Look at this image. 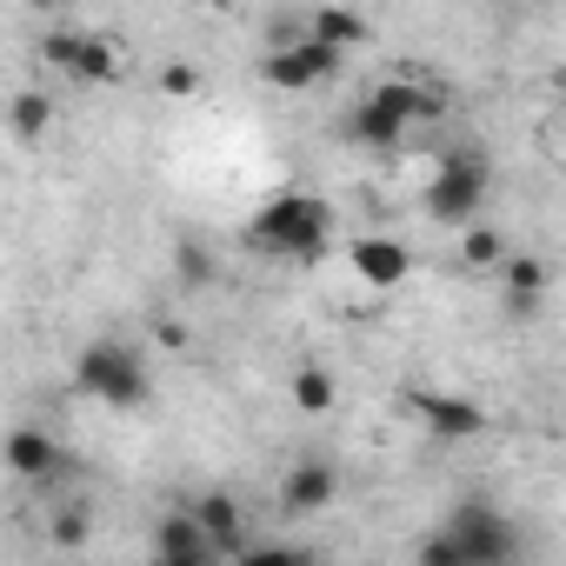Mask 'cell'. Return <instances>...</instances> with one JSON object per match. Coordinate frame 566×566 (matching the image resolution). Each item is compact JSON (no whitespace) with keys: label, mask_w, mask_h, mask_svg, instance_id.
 <instances>
[{"label":"cell","mask_w":566,"mask_h":566,"mask_svg":"<svg viewBox=\"0 0 566 566\" xmlns=\"http://www.w3.org/2000/svg\"><path fill=\"white\" fill-rule=\"evenodd\" d=\"M486 187H493L486 154H473V147L447 154V160L433 167V180H427V220H440V227H473L480 207H486Z\"/></svg>","instance_id":"4"},{"label":"cell","mask_w":566,"mask_h":566,"mask_svg":"<svg viewBox=\"0 0 566 566\" xmlns=\"http://www.w3.org/2000/svg\"><path fill=\"white\" fill-rule=\"evenodd\" d=\"M413 413H420L427 433H440V440H480V433H486V407H480V400H460V394H420Z\"/></svg>","instance_id":"10"},{"label":"cell","mask_w":566,"mask_h":566,"mask_svg":"<svg viewBox=\"0 0 566 566\" xmlns=\"http://www.w3.org/2000/svg\"><path fill=\"white\" fill-rule=\"evenodd\" d=\"M334 500H340V473H334V460H321V453L294 460V467H287V480H280V506H287L294 520L327 513Z\"/></svg>","instance_id":"7"},{"label":"cell","mask_w":566,"mask_h":566,"mask_svg":"<svg viewBox=\"0 0 566 566\" xmlns=\"http://www.w3.org/2000/svg\"><path fill=\"white\" fill-rule=\"evenodd\" d=\"M160 94H167V101H193V94H200V74H193L187 61H167V67H160Z\"/></svg>","instance_id":"21"},{"label":"cell","mask_w":566,"mask_h":566,"mask_svg":"<svg viewBox=\"0 0 566 566\" xmlns=\"http://www.w3.org/2000/svg\"><path fill=\"white\" fill-rule=\"evenodd\" d=\"M174 273H180V287H213V253L200 240H174Z\"/></svg>","instance_id":"19"},{"label":"cell","mask_w":566,"mask_h":566,"mask_svg":"<svg viewBox=\"0 0 566 566\" xmlns=\"http://www.w3.org/2000/svg\"><path fill=\"white\" fill-rule=\"evenodd\" d=\"M340 54H347V48H334V41H321V34H301V41H287V48L260 54V81L280 87V94H307V87H321V81L340 74Z\"/></svg>","instance_id":"5"},{"label":"cell","mask_w":566,"mask_h":566,"mask_svg":"<svg viewBox=\"0 0 566 566\" xmlns=\"http://www.w3.org/2000/svg\"><path fill=\"white\" fill-rule=\"evenodd\" d=\"M526 8H553V0H526Z\"/></svg>","instance_id":"27"},{"label":"cell","mask_w":566,"mask_h":566,"mask_svg":"<svg viewBox=\"0 0 566 566\" xmlns=\"http://www.w3.org/2000/svg\"><path fill=\"white\" fill-rule=\"evenodd\" d=\"M307 34H321V41H334V48H360V41H374V28L354 14V8H334V0H327V8H314V21H307Z\"/></svg>","instance_id":"15"},{"label":"cell","mask_w":566,"mask_h":566,"mask_svg":"<svg viewBox=\"0 0 566 566\" xmlns=\"http://www.w3.org/2000/svg\"><path fill=\"white\" fill-rule=\"evenodd\" d=\"M154 340H160V347H174V354H180V347H187V327H180V321H154Z\"/></svg>","instance_id":"24"},{"label":"cell","mask_w":566,"mask_h":566,"mask_svg":"<svg viewBox=\"0 0 566 566\" xmlns=\"http://www.w3.org/2000/svg\"><path fill=\"white\" fill-rule=\"evenodd\" d=\"M8 120H14V140H21V147H34V140H41V134L54 127V101H48L41 87H28V94H14Z\"/></svg>","instance_id":"16"},{"label":"cell","mask_w":566,"mask_h":566,"mask_svg":"<svg viewBox=\"0 0 566 566\" xmlns=\"http://www.w3.org/2000/svg\"><path fill=\"white\" fill-rule=\"evenodd\" d=\"M287 394H294V407H301V413H314V420H321V413H334V400H340V387H334V374H327V367H301Z\"/></svg>","instance_id":"17"},{"label":"cell","mask_w":566,"mask_h":566,"mask_svg":"<svg viewBox=\"0 0 566 566\" xmlns=\"http://www.w3.org/2000/svg\"><path fill=\"white\" fill-rule=\"evenodd\" d=\"M539 294H546V260H533V253H506L500 260V301H506V314H533L539 307Z\"/></svg>","instance_id":"11"},{"label":"cell","mask_w":566,"mask_h":566,"mask_svg":"<svg viewBox=\"0 0 566 566\" xmlns=\"http://www.w3.org/2000/svg\"><path fill=\"white\" fill-rule=\"evenodd\" d=\"M460 260H467V266H500V260H506V233L486 227V220L460 227Z\"/></svg>","instance_id":"18"},{"label":"cell","mask_w":566,"mask_h":566,"mask_svg":"<svg viewBox=\"0 0 566 566\" xmlns=\"http://www.w3.org/2000/svg\"><path fill=\"white\" fill-rule=\"evenodd\" d=\"M420 566H467V559H460V539H453V533L420 539Z\"/></svg>","instance_id":"23"},{"label":"cell","mask_w":566,"mask_h":566,"mask_svg":"<svg viewBox=\"0 0 566 566\" xmlns=\"http://www.w3.org/2000/svg\"><path fill=\"white\" fill-rule=\"evenodd\" d=\"M447 533L460 539V559H467V566H506V559H520V533H513V520H506V513H493L486 500L453 506Z\"/></svg>","instance_id":"6"},{"label":"cell","mask_w":566,"mask_h":566,"mask_svg":"<svg viewBox=\"0 0 566 566\" xmlns=\"http://www.w3.org/2000/svg\"><path fill=\"white\" fill-rule=\"evenodd\" d=\"M447 114V94L433 87V81H380L360 107H354V120H347V134L360 140V147H400L407 140V127H433Z\"/></svg>","instance_id":"2"},{"label":"cell","mask_w":566,"mask_h":566,"mask_svg":"<svg viewBox=\"0 0 566 566\" xmlns=\"http://www.w3.org/2000/svg\"><path fill=\"white\" fill-rule=\"evenodd\" d=\"M81 41H87V34H74V28H54V34L41 41V61H48L54 74H67V81H74V61H81Z\"/></svg>","instance_id":"20"},{"label":"cell","mask_w":566,"mask_h":566,"mask_svg":"<svg viewBox=\"0 0 566 566\" xmlns=\"http://www.w3.org/2000/svg\"><path fill=\"white\" fill-rule=\"evenodd\" d=\"M559 87H566V67H559Z\"/></svg>","instance_id":"28"},{"label":"cell","mask_w":566,"mask_h":566,"mask_svg":"<svg viewBox=\"0 0 566 566\" xmlns=\"http://www.w3.org/2000/svg\"><path fill=\"white\" fill-rule=\"evenodd\" d=\"M247 247L280 253V260H321V253L334 247V207H327L321 193L287 187V193H273V200L253 213Z\"/></svg>","instance_id":"1"},{"label":"cell","mask_w":566,"mask_h":566,"mask_svg":"<svg viewBox=\"0 0 566 566\" xmlns=\"http://www.w3.org/2000/svg\"><path fill=\"white\" fill-rule=\"evenodd\" d=\"M193 8H233V0H193Z\"/></svg>","instance_id":"25"},{"label":"cell","mask_w":566,"mask_h":566,"mask_svg":"<svg viewBox=\"0 0 566 566\" xmlns=\"http://www.w3.org/2000/svg\"><path fill=\"white\" fill-rule=\"evenodd\" d=\"M120 74H127L120 48H114L107 34H87V41H81V61H74V81H81V87H120Z\"/></svg>","instance_id":"14"},{"label":"cell","mask_w":566,"mask_h":566,"mask_svg":"<svg viewBox=\"0 0 566 566\" xmlns=\"http://www.w3.org/2000/svg\"><path fill=\"white\" fill-rule=\"evenodd\" d=\"M54 546H61V553H81V546H87V513H81V506H67V513L54 520Z\"/></svg>","instance_id":"22"},{"label":"cell","mask_w":566,"mask_h":566,"mask_svg":"<svg viewBox=\"0 0 566 566\" xmlns=\"http://www.w3.org/2000/svg\"><path fill=\"white\" fill-rule=\"evenodd\" d=\"M74 387H81L87 400L114 407V413H134V407L154 400V374H147V360H140L134 347H120V340H94V347H81V360H74Z\"/></svg>","instance_id":"3"},{"label":"cell","mask_w":566,"mask_h":566,"mask_svg":"<svg viewBox=\"0 0 566 566\" xmlns=\"http://www.w3.org/2000/svg\"><path fill=\"white\" fill-rule=\"evenodd\" d=\"M347 260H354V273L367 280L374 294H394V287H407V273H413V253H407L400 240H387V233H367V240H354V247H347Z\"/></svg>","instance_id":"9"},{"label":"cell","mask_w":566,"mask_h":566,"mask_svg":"<svg viewBox=\"0 0 566 566\" xmlns=\"http://www.w3.org/2000/svg\"><path fill=\"white\" fill-rule=\"evenodd\" d=\"M28 8H54V0H28Z\"/></svg>","instance_id":"26"},{"label":"cell","mask_w":566,"mask_h":566,"mask_svg":"<svg viewBox=\"0 0 566 566\" xmlns=\"http://www.w3.org/2000/svg\"><path fill=\"white\" fill-rule=\"evenodd\" d=\"M193 513H200V526L220 539V559H240V553H247V513H240V500H233V493H220V486H213V493H200V500H193Z\"/></svg>","instance_id":"13"},{"label":"cell","mask_w":566,"mask_h":566,"mask_svg":"<svg viewBox=\"0 0 566 566\" xmlns=\"http://www.w3.org/2000/svg\"><path fill=\"white\" fill-rule=\"evenodd\" d=\"M154 559L160 566H207V559H220V539L200 526V513L187 506V513H167L160 526H154Z\"/></svg>","instance_id":"8"},{"label":"cell","mask_w":566,"mask_h":566,"mask_svg":"<svg viewBox=\"0 0 566 566\" xmlns=\"http://www.w3.org/2000/svg\"><path fill=\"white\" fill-rule=\"evenodd\" d=\"M61 467H67V453L54 447V433H41V427L8 433V473H14V480H48V473H61Z\"/></svg>","instance_id":"12"}]
</instances>
